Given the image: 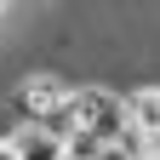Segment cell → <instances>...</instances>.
Here are the masks:
<instances>
[{
    "instance_id": "2",
    "label": "cell",
    "mask_w": 160,
    "mask_h": 160,
    "mask_svg": "<svg viewBox=\"0 0 160 160\" xmlns=\"http://www.w3.org/2000/svg\"><path fill=\"white\" fill-rule=\"evenodd\" d=\"M69 103V80L63 74H23L17 80V92H12V114L17 120H52L57 109Z\"/></svg>"
},
{
    "instance_id": "7",
    "label": "cell",
    "mask_w": 160,
    "mask_h": 160,
    "mask_svg": "<svg viewBox=\"0 0 160 160\" xmlns=\"http://www.w3.org/2000/svg\"><path fill=\"white\" fill-rule=\"evenodd\" d=\"M57 160H69V154H57Z\"/></svg>"
},
{
    "instance_id": "5",
    "label": "cell",
    "mask_w": 160,
    "mask_h": 160,
    "mask_svg": "<svg viewBox=\"0 0 160 160\" xmlns=\"http://www.w3.org/2000/svg\"><path fill=\"white\" fill-rule=\"evenodd\" d=\"M0 160H17V149H12V137L0 132Z\"/></svg>"
},
{
    "instance_id": "1",
    "label": "cell",
    "mask_w": 160,
    "mask_h": 160,
    "mask_svg": "<svg viewBox=\"0 0 160 160\" xmlns=\"http://www.w3.org/2000/svg\"><path fill=\"white\" fill-rule=\"evenodd\" d=\"M69 114H74V126H80V132H92V137H97V143H114V137L132 126V120H126V97L109 92V86H97V80L69 86Z\"/></svg>"
},
{
    "instance_id": "4",
    "label": "cell",
    "mask_w": 160,
    "mask_h": 160,
    "mask_svg": "<svg viewBox=\"0 0 160 160\" xmlns=\"http://www.w3.org/2000/svg\"><path fill=\"white\" fill-rule=\"evenodd\" d=\"M126 120H132L137 132H160V86L126 92Z\"/></svg>"
},
{
    "instance_id": "3",
    "label": "cell",
    "mask_w": 160,
    "mask_h": 160,
    "mask_svg": "<svg viewBox=\"0 0 160 160\" xmlns=\"http://www.w3.org/2000/svg\"><path fill=\"white\" fill-rule=\"evenodd\" d=\"M12 137V149H17V160H57L63 154V137L57 132H46V126H34V120H23L17 132H6Z\"/></svg>"
},
{
    "instance_id": "6",
    "label": "cell",
    "mask_w": 160,
    "mask_h": 160,
    "mask_svg": "<svg viewBox=\"0 0 160 160\" xmlns=\"http://www.w3.org/2000/svg\"><path fill=\"white\" fill-rule=\"evenodd\" d=\"M6 6H12V0H0V12H6Z\"/></svg>"
}]
</instances>
